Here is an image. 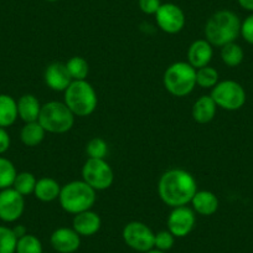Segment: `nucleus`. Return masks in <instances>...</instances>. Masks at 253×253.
<instances>
[{"label":"nucleus","instance_id":"obj_30","mask_svg":"<svg viewBox=\"0 0 253 253\" xmlns=\"http://www.w3.org/2000/svg\"><path fill=\"white\" fill-rule=\"evenodd\" d=\"M16 238L13 228L0 226V253H15Z\"/></svg>","mask_w":253,"mask_h":253},{"label":"nucleus","instance_id":"obj_4","mask_svg":"<svg viewBox=\"0 0 253 253\" xmlns=\"http://www.w3.org/2000/svg\"><path fill=\"white\" fill-rule=\"evenodd\" d=\"M63 93V102L75 117H88L96 111L98 97L94 87L87 80L72 81Z\"/></svg>","mask_w":253,"mask_h":253},{"label":"nucleus","instance_id":"obj_16","mask_svg":"<svg viewBox=\"0 0 253 253\" xmlns=\"http://www.w3.org/2000/svg\"><path fill=\"white\" fill-rule=\"evenodd\" d=\"M102 227V220L97 212L92 210L84 211L74 216L72 228L81 237H91L96 235Z\"/></svg>","mask_w":253,"mask_h":253},{"label":"nucleus","instance_id":"obj_3","mask_svg":"<svg viewBox=\"0 0 253 253\" xmlns=\"http://www.w3.org/2000/svg\"><path fill=\"white\" fill-rule=\"evenodd\" d=\"M97 201V191L84 180H74L61 186L58 203L63 211L77 215L92 210Z\"/></svg>","mask_w":253,"mask_h":253},{"label":"nucleus","instance_id":"obj_32","mask_svg":"<svg viewBox=\"0 0 253 253\" xmlns=\"http://www.w3.org/2000/svg\"><path fill=\"white\" fill-rule=\"evenodd\" d=\"M241 36L246 42L253 45V14L241 23Z\"/></svg>","mask_w":253,"mask_h":253},{"label":"nucleus","instance_id":"obj_35","mask_svg":"<svg viewBox=\"0 0 253 253\" xmlns=\"http://www.w3.org/2000/svg\"><path fill=\"white\" fill-rule=\"evenodd\" d=\"M237 1L241 8L248 11H253V0H237Z\"/></svg>","mask_w":253,"mask_h":253},{"label":"nucleus","instance_id":"obj_37","mask_svg":"<svg viewBox=\"0 0 253 253\" xmlns=\"http://www.w3.org/2000/svg\"><path fill=\"white\" fill-rule=\"evenodd\" d=\"M145 253H165V252H163V251L157 250V248H153V250L148 251V252H145Z\"/></svg>","mask_w":253,"mask_h":253},{"label":"nucleus","instance_id":"obj_7","mask_svg":"<svg viewBox=\"0 0 253 253\" xmlns=\"http://www.w3.org/2000/svg\"><path fill=\"white\" fill-rule=\"evenodd\" d=\"M211 98L216 103V106L225 111H238L246 103V91L242 84L233 80H225L221 81L211 89Z\"/></svg>","mask_w":253,"mask_h":253},{"label":"nucleus","instance_id":"obj_20","mask_svg":"<svg viewBox=\"0 0 253 253\" xmlns=\"http://www.w3.org/2000/svg\"><path fill=\"white\" fill-rule=\"evenodd\" d=\"M60 193L61 185L58 184L57 180H55L53 177L45 176L38 180L34 195L41 203H52V201L58 200Z\"/></svg>","mask_w":253,"mask_h":253},{"label":"nucleus","instance_id":"obj_25","mask_svg":"<svg viewBox=\"0 0 253 253\" xmlns=\"http://www.w3.org/2000/svg\"><path fill=\"white\" fill-rule=\"evenodd\" d=\"M36 182H38V179L35 177V175L33 172L29 171H23L18 172L15 177V181H14L13 187L18 191L19 194L25 198V196L31 195L35 191Z\"/></svg>","mask_w":253,"mask_h":253},{"label":"nucleus","instance_id":"obj_12","mask_svg":"<svg viewBox=\"0 0 253 253\" xmlns=\"http://www.w3.org/2000/svg\"><path fill=\"white\" fill-rule=\"evenodd\" d=\"M155 21L160 30L174 35L184 29L186 18L180 6L172 3H165L160 5L159 10L155 14Z\"/></svg>","mask_w":253,"mask_h":253},{"label":"nucleus","instance_id":"obj_34","mask_svg":"<svg viewBox=\"0 0 253 253\" xmlns=\"http://www.w3.org/2000/svg\"><path fill=\"white\" fill-rule=\"evenodd\" d=\"M10 135L6 132L5 128H0V155L4 154L9 150L10 148Z\"/></svg>","mask_w":253,"mask_h":253},{"label":"nucleus","instance_id":"obj_17","mask_svg":"<svg viewBox=\"0 0 253 253\" xmlns=\"http://www.w3.org/2000/svg\"><path fill=\"white\" fill-rule=\"evenodd\" d=\"M190 204L195 213L201 216H212L218 210L220 205L217 196L209 190H198Z\"/></svg>","mask_w":253,"mask_h":253},{"label":"nucleus","instance_id":"obj_29","mask_svg":"<svg viewBox=\"0 0 253 253\" xmlns=\"http://www.w3.org/2000/svg\"><path fill=\"white\" fill-rule=\"evenodd\" d=\"M86 153L89 159H106L108 154V144L103 138L94 137L86 144Z\"/></svg>","mask_w":253,"mask_h":253},{"label":"nucleus","instance_id":"obj_31","mask_svg":"<svg viewBox=\"0 0 253 253\" xmlns=\"http://www.w3.org/2000/svg\"><path fill=\"white\" fill-rule=\"evenodd\" d=\"M175 243V236L170 232L169 230H163L155 233L154 238V248L157 250L167 252V251L171 250L174 247Z\"/></svg>","mask_w":253,"mask_h":253},{"label":"nucleus","instance_id":"obj_27","mask_svg":"<svg viewBox=\"0 0 253 253\" xmlns=\"http://www.w3.org/2000/svg\"><path fill=\"white\" fill-rule=\"evenodd\" d=\"M218 84L217 70L211 66L201 67L196 70V86L201 88L212 89Z\"/></svg>","mask_w":253,"mask_h":253},{"label":"nucleus","instance_id":"obj_19","mask_svg":"<svg viewBox=\"0 0 253 253\" xmlns=\"http://www.w3.org/2000/svg\"><path fill=\"white\" fill-rule=\"evenodd\" d=\"M216 111H217V106L211 96H201L194 103L191 116L196 123L208 124L215 118Z\"/></svg>","mask_w":253,"mask_h":253},{"label":"nucleus","instance_id":"obj_2","mask_svg":"<svg viewBox=\"0 0 253 253\" xmlns=\"http://www.w3.org/2000/svg\"><path fill=\"white\" fill-rule=\"evenodd\" d=\"M241 35V20L233 11L218 10L209 18L205 25V38L212 46L222 47L235 42Z\"/></svg>","mask_w":253,"mask_h":253},{"label":"nucleus","instance_id":"obj_11","mask_svg":"<svg viewBox=\"0 0 253 253\" xmlns=\"http://www.w3.org/2000/svg\"><path fill=\"white\" fill-rule=\"evenodd\" d=\"M25 210V198L14 187L0 190V220L6 223L18 221Z\"/></svg>","mask_w":253,"mask_h":253},{"label":"nucleus","instance_id":"obj_21","mask_svg":"<svg viewBox=\"0 0 253 253\" xmlns=\"http://www.w3.org/2000/svg\"><path fill=\"white\" fill-rule=\"evenodd\" d=\"M18 117V101L9 94H0V128L13 126Z\"/></svg>","mask_w":253,"mask_h":253},{"label":"nucleus","instance_id":"obj_28","mask_svg":"<svg viewBox=\"0 0 253 253\" xmlns=\"http://www.w3.org/2000/svg\"><path fill=\"white\" fill-rule=\"evenodd\" d=\"M42 243L35 235L26 233L23 237L18 238L15 253H42Z\"/></svg>","mask_w":253,"mask_h":253},{"label":"nucleus","instance_id":"obj_13","mask_svg":"<svg viewBox=\"0 0 253 253\" xmlns=\"http://www.w3.org/2000/svg\"><path fill=\"white\" fill-rule=\"evenodd\" d=\"M50 243L58 253H75L81 246V236L72 227H58L52 232Z\"/></svg>","mask_w":253,"mask_h":253},{"label":"nucleus","instance_id":"obj_8","mask_svg":"<svg viewBox=\"0 0 253 253\" xmlns=\"http://www.w3.org/2000/svg\"><path fill=\"white\" fill-rule=\"evenodd\" d=\"M82 180L96 191L109 189L114 181V172L106 159H87L82 167Z\"/></svg>","mask_w":253,"mask_h":253},{"label":"nucleus","instance_id":"obj_33","mask_svg":"<svg viewBox=\"0 0 253 253\" xmlns=\"http://www.w3.org/2000/svg\"><path fill=\"white\" fill-rule=\"evenodd\" d=\"M138 5H139L140 10L147 15H155L162 3H160V0H139Z\"/></svg>","mask_w":253,"mask_h":253},{"label":"nucleus","instance_id":"obj_1","mask_svg":"<svg viewBox=\"0 0 253 253\" xmlns=\"http://www.w3.org/2000/svg\"><path fill=\"white\" fill-rule=\"evenodd\" d=\"M198 191V182L185 169H169L160 176L158 194L163 203L171 209L186 206Z\"/></svg>","mask_w":253,"mask_h":253},{"label":"nucleus","instance_id":"obj_22","mask_svg":"<svg viewBox=\"0 0 253 253\" xmlns=\"http://www.w3.org/2000/svg\"><path fill=\"white\" fill-rule=\"evenodd\" d=\"M45 134L46 130L38 121L30 122V123L24 124V126L21 128L20 139L26 147H38L43 140Z\"/></svg>","mask_w":253,"mask_h":253},{"label":"nucleus","instance_id":"obj_38","mask_svg":"<svg viewBox=\"0 0 253 253\" xmlns=\"http://www.w3.org/2000/svg\"><path fill=\"white\" fill-rule=\"evenodd\" d=\"M46 1H48V3H55V1H57V0H46Z\"/></svg>","mask_w":253,"mask_h":253},{"label":"nucleus","instance_id":"obj_5","mask_svg":"<svg viewBox=\"0 0 253 253\" xmlns=\"http://www.w3.org/2000/svg\"><path fill=\"white\" fill-rule=\"evenodd\" d=\"M163 84L172 96L180 98L189 96L196 87V70L189 62L177 61L165 70Z\"/></svg>","mask_w":253,"mask_h":253},{"label":"nucleus","instance_id":"obj_24","mask_svg":"<svg viewBox=\"0 0 253 253\" xmlns=\"http://www.w3.org/2000/svg\"><path fill=\"white\" fill-rule=\"evenodd\" d=\"M67 71L71 76L72 81H84L87 80L89 72V65L87 60L81 56H74L66 62Z\"/></svg>","mask_w":253,"mask_h":253},{"label":"nucleus","instance_id":"obj_23","mask_svg":"<svg viewBox=\"0 0 253 253\" xmlns=\"http://www.w3.org/2000/svg\"><path fill=\"white\" fill-rule=\"evenodd\" d=\"M245 52L238 43L230 42L221 47V60L228 67H237L242 63Z\"/></svg>","mask_w":253,"mask_h":253},{"label":"nucleus","instance_id":"obj_9","mask_svg":"<svg viewBox=\"0 0 253 253\" xmlns=\"http://www.w3.org/2000/svg\"><path fill=\"white\" fill-rule=\"evenodd\" d=\"M124 243L137 252L145 253L154 248L155 233L152 228L140 221L126 223L122 231Z\"/></svg>","mask_w":253,"mask_h":253},{"label":"nucleus","instance_id":"obj_10","mask_svg":"<svg viewBox=\"0 0 253 253\" xmlns=\"http://www.w3.org/2000/svg\"><path fill=\"white\" fill-rule=\"evenodd\" d=\"M196 225V213L189 206H179L170 211L167 220L168 230L175 238L186 237L191 233Z\"/></svg>","mask_w":253,"mask_h":253},{"label":"nucleus","instance_id":"obj_6","mask_svg":"<svg viewBox=\"0 0 253 253\" xmlns=\"http://www.w3.org/2000/svg\"><path fill=\"white\" fill-rule=\"evenodd\" d=\"M75 114L70 111L65 102L50 101L42 104L38 122L46 133L63 134L72 129L75 124Z\"/></svg>","mask_w":253,"mask_h":253},{"label":"nucleus","instance_id":"obj_14","mask_svg":"<svg viewBox=\"0 0 253 253\" xmlns=\"http://www.w3.org/2000/svg\"><path fill=\"white\" fill-rule=\"evenodd\" d=\"M43 80L46 86L55 92H65L72 82L66 63L62 62L50 63L43 72Z\"/></svg>","mask_w":253,"mask_h":253},{"label":"nucleus","instance_id":"obj_26","mask_svg":"<svg viewBox=\"0 0 253 253\" xmlns=\"http://www.w3.org/2000/svg\"><path fill=\"white\" fill-rule=\"evenodd\" d=\"M18 175L15 165L8 158L0 157V190L13 187Z\"/></svg>","mask_w":253,"mask_h":253},{"label":"nucleus","instance_id":"obj_36","mask_svg":"<svg viewBox=\"0 0 253 253\" xmlns=\"http://www.w3.org/2000/svg\"><path fill=\"white\" fill-rule=\"evenodd\" d=\"M13 231H14V233H15V236H16V238H20V237H23V236H25L26 233V228L24 227L23 225H18V226H15V227L13 228Z\"/></svg>","mask_w":253,"mask_h":253},{"label":"nucleus","instance_id":"obj_18","mask_svg":"<svg viewBox=\"0 0 253 253\" xmlns=\"http://www.w3.org/2000/svg\"><path fill=\"white\" fill-rule=\"evenodd\" d=\"M41 103L38 97L31 93L23 94L18 99V116L24 123L36 122L41 112Z\"/></svg>","mask_w":253,"mask_h":253},{"label":"nucleus","instance_id":"obj_15","mask_svg":"<svg viewBox=\"0 0 253 253\" xmlns=\"http://www.w3.org/2000/svg\"><path fill=\"white\" fill-rule=\"evenodd\" d=\"M213 56V46L206 39L194 41L187 48V62L195 70L209 66Z\"/></svg>","mask_w":253,"mask_h":253}]
</instances>
